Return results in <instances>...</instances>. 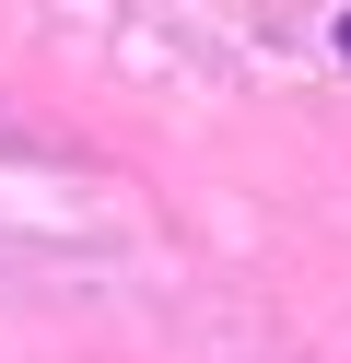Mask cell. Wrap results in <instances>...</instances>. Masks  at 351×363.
Listing matches in <instances>:
<instances>
[{
    "mask_svg": "<svg viewBox=\"0 0 351 363\" xmlns=\"http://www.w3.org/2000/svg\"><path fill=\"white\" fill-rule=\"evenodd\" d=\"M340 59H351V12H340Z\"/></svg>",
    "mask_w": 351,
    "mask_h": 363,
    "instance_id": "cell-1",
    "label": "cell"
}]
</instances>
